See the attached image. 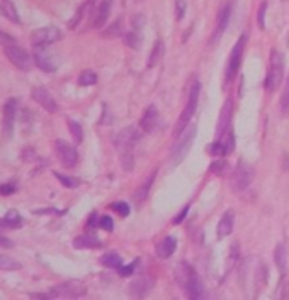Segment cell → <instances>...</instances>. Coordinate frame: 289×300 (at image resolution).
Returning a JSON list of instances; mask_svg holds the SVG:
<instances>
[{
	"label": "cell",
	"instance_id": "cell-1",
	"mask_svg": "<svg viewBox=\"0 0 289 300\" xmlns=\"http://www.w3.org/2000/svg\"><path fill=\"white\" fill-rule=\"evenodd\" d=\"M140 131L136 129V127L129 126V127H124V129H121L118 134L114 136V147L118 149L119 153V158H121V166H123V170L126 171H131L135 166V156H133V147L136 142L140 141Z\"/></svg>",
	"mask_w": 289,
	"mask_h": 300
},
{
	"label": "cell",
	"instance_id": "cell-2",
	"mask_svg": "<svg viewBox=\"0 0 289 300\" xmlns=\"http://www.w3.org/2000/svg\"><path fill=\"white\" fill-rule=\"evenodd\" d=\"M199 94H201V83L197 80L192 81L191 85V92H189V100H187V104L184 107V110H182V114L179 117V121H177V124L174 127V136L179 137L182 132H184L186 126L189 124L192 115H194V112L197 109V102H199Z\"/></svg>",
	"mask_w": 289,
	"mask_h": 300
},
{
	"label": "cell",
	"instance_id": "cell-3",
	"mask_svg": "<svg viewBox=\"0 0 289 300\" xmlns=\"http://www.w3.org/2000/svg\"><path fill=\"white\" fill-rule=\"evenodd\" d=\"M284 80V56L277 49L271 51V66L266 76V90L274 94Z\"/></svg>",
	"mask_w": 289,
	"mask_h": 300
},
{
	"label": "cell",
	"instance_id": "cell-4",
	"mask_svg": "<svg viewBox=\"0 0 289 300\" xmlns=\"http://www.w3.org/2000/svg\"><path fill=\"white\" fill-rule=\"evenodd\" d=\"M87 293V287L84 282L78 280H70L53 287L48 292V298H80Z\"/></svg>",
	"mask_w": 289,
	"mask_h": 300
},
{
	"label": "cell",
	"instance_id": "cell-5",
	"mask_svg": "<svg viewBox=\"0 0 289 300\" xmlns=\"http://www.w3.org/2000/svg\"><path fill=\"white\" fill-rule=\"evenodd\" d=\"M253 178H255V171H253V168L250 165H247V163L240 161L237 165L235 171H233V175H231V188L235 192H243L245 188L250 187Z\"/></svg>",
	"mask_w": 289,
	"mask_h": 300
},
{
	"label": "cell",
	"instance_id": "cell-6",
	"mask_svg": "<svg viewBox=\"0 0 289 300\" xmlns=\"http://www.w3.org/2000/svg\"><path fill=\"white\" fill-rule=\"evenodd\" d=\"M196 132H197V127L196 126H191L189 131L186 132V134H180L179 137V142L174 146V149H172V165L177 166L179 163H182V160L187 156V153H189L192 142L196 139Z\"/></svg>",
	"mask_w": 289,
	"mask_h": 300
},
{
	"label": "cell",
	"instance_id": "cell-7",
	"mask_svg": "<svg viewBox=\"0 0 289 300\" xmlns=\"http://www.w3.org/2000/svg\"><path fill=\"white\" fill-rule=\"evenodd\" d=\"M55 155L60 160V163L65 168H75L78 163V153L75 149V146H72L70 142L63 139L55 141Z\"/></svg>",
	"mask_w": 289,
	"mask_h": 300
},
{
	"label": "cell",
	"instance_id": "cell-8",
	"mask_svg": "<svg viewBox=\"0 0 289 300\" xmlns=\"http://www.w3.org/2000/svg\"><path fill=\"white\" fill-rule=\"evenodd\" d=\"M245 41H247V36L242 34L240 38H238L237 44L233 46L231 49V56H230V61H228V68H226V81L225 83H230V81L235 78V75L238 73V70H240V65H242V58H243V51H245Z\"/></svg>",
	"mask_w": 289,
	"mask_h": 300
},
{
	"label": "cell",
	"instance_id": "cell-9",
	"mask_svg": "<svg viewBox=\"0 0 289 300\" xmlns=\"http://www.w3.org/2000/svg\"><path fill=\"white\" fill-rule=\"evenodd\" d=\"M4 53H6L9 61H11V63L16 66V68L22 70V71H28L29 68H31V56H29V53L24 48L9 44V46H6Z\"/></svg>",
	"mask_w": 289,
	"mask_h": 300
},
{
	"label": "cell",
	"instance_id": "cell-10",
	"mask_svg": "<svg viewBox=\"0 0 289 300\" xmlns=\"http://www.w3.org/2000/svg\"><path fill=\"white\" fill-rule=\"evenodd\" d=\"M60 38H62V33H60V29L55 27V25H48V27H41V29L34 31L33 36H31V41H33L34 48H36V46L46 48V46L53 44L55 41H58Z\"/></svg>",
	"mask_w": 289,
	"mask_h": 300
},
{
	"label": "cell",
	"instance_id": "cell-11",
	"mask_svg": "<svg viewBox=\"0 0 289 300\" xmlns=\"http://www.w3.org/2000/svg\"><path fill=\"white\" fill-rule=\"evenodd\" d=\"M231 117H233V100L226 99L225 104H223V109L220 112V117H218V126H216V137L218 139H221V137L230 131Z\"/></svg>",
	"mask_w": 289,
	"mask_h": 300
},
{
	"label": "cell",
	"instance_id": "cell-12",
	"mask_svg": "<svg viewBox=\"0 0 289 300\" xmlns=\"http://www.w3.org/2000/svg\"><path fill=\"white\" fill-rule=\"evenodd\" d=\"M160 127V114L155 105H148L140 119V129L143 132H155Z\"/></svg>",
	"mask_w": 289,
	"mask_h": 300
},
{
	"label": "cell",
	"instance_id": "cell-13",
	"mask_svg": "<svg viewBox=\"0 0 289 300\" xmlns=\"http://www.w3.org/2000/svg\"><path fill=\"white\" fill-rule=\"evenodd\" d=\"M31 97L34 100L38 102L39 105L43 107L46 112H51V114H55V112L58 110V104L57 100L53 99V95L49 94V92L46 88H43V86H36V88L31 90Z\"/></svg>",
	"mask_w": 289,
	"mask_h": 300
},
{
	"label": "cell",
	"instance_id": "cell-14",
	"mask_svg": "<svg viewBox=\"0 0 289 300\" xmlns=\"http://www.w3.org/2000/svg\"><path fill=\"white\" fill-rule=\"evenodd\" d=\"M230 15H231V4L228 2V4L223 5V7L220 9V12H218L216 29L211 36V44H215L216 41L223 36V33L226 31V25H228V22H230Z\"/></svg>",
	"mask_w": 289,
	"mask_h": 300
},
{
	"label": "cell",
	"instance_id": "cell-15",
	"mask_svg": "<svg viewBox=\"0 0 289 300\" xmlns=\"http://www.w3.org/2000/svg\"><path fill=\"white\" fill-rule=\"evenodd\" d=\"M34 61H36V65L39 68L43 71H48V73H53V71L57 70V63H55L53 56L44 48H41V46H36V48H34Z\"/></svg>",
	"mask_w": 289,
	"mask_h": 300
},
{
	"label": "cell",
	"instance_id": "cell-16",
	"mask_svg": "<svg viewBox=\"0 0 289 300\" xmlns=\"http://www.w3.org/2000/svg\"><path fill=\"white\" fill-rule=\"evenodd\" d=\"M16 112H17V100L11 99L4 107V131L6 136L11 137L14 131V119H16Z\"/></svg>",
	"mask_w": 289,
	"mask_h": 300
},
{
	"label": "cell",
	"instance_id": "cell-17",
	"mask_svg": "<svg viewBox=\"0 0 289 300\" xmlns=\"http://www.w3.org/2000/svg\"><path fill=\"white\" fill-rule=\"evenodd\" d=\"M151 288H153V280L145 275V277H140L138 280H135V282L131 283L129 293L133 295V297H145Z\"/></svg>",
	"mask_w": 289,
	"mask_h": 300
},
{
	"label": "cell",
	"instance_id": "cell-18",
	"mask_svg": "<svg viewBox=\"0 0 289 300\" xmlns=\"http://www.w3.org/2000/svg\"><path fill=\"white\" fill-rule=\"evenodd\" d=\"M184 292L189 298H196L199 300L204 297V287H202V282L201 278L197 277V273H194L191 277V280L187 282V285L184 287Z\"/></svg>",
	"mask_w": 289,
	"mask_h": 300
},
{
	"label": "cell",
	"instance_id": "cell-19",
	"mask_svg": "<svg viewBox=\"0 0 289 300\" xmlns=\"http://www.w3.org/2000/svg\"><path fill=\"white\" fill-rule=\"evenodd\" d=\"M233 224H235V214H233V211H226L223 214V217L220 219V222H218V227H216L218 237L221 239V237L230 236L233 231Z\"/></svg>",
	"mask_w": 289,
	"mask_h": 300
},
{
	"label": "cell",
	"instance_id": "cell-20",
	"mask_svg": "<svg viewBox=\"0 0 289 300\" xmlns=\"http://www.w3.org/2000/svg\"><path fill=\"white\" fill-rule=\"evenodd\" d=\"M111 7H113V0H102V2L99 4V7H97V10H95V15H94V22H92L94 27L99 29L108 22Z\"/></svg>",
	"mask_w": 289,
	"mask_h": 300
},
{
	"label": "cell",
	"instance_id": "cell-21",
	"mask_svg": "<svg viewBox=\"0 0 289 300\" xmlns=\"http://www.w3.org/2000/svg\"><path fill=\"white\" fill-rule=\"evenodd\" d=\"M73 246L77 249H97L102 246V243H100V239L97 236H94V234H84V236L75 237Z\"/></svg>",
	"mask_w": 289,
	"mask_h": 300
},
{
	"label": "cell",
	"instance_id": "cell-22",
	"mask_svg": "<svg viewBox=\"0 0 289 300\" xmlns=\"http://www.w3.org/2000/svg\"><path fill=\"white\" fill-rule=\"evenodd\" d=\"M175 248H177V241H175V237L167 236V237L162 239V241H160L159 244H156V254H159V258H162V259L170 258L172 254H174Z\"/></svg>",
	"mask_w": 289,
	"mask_h": 300
},
{
	"label": "cell",
	"instance_id": "cell-23",
	"mask_svg": "<svg viewBox=\"0 0 289 300\" xmlns=\"http://www.w3.org/2000/svg\"><path fill=\"white\" fill-rule=\"evenodd\" d=\"M196 272H194V268L191 266V264H187V263H184L182 261L179 266L175 268V280H177V283L180 285L182 287V290H184V287L187 285V282L191 280V277L194 275Z\"/></svg>",
	"mask_w": 289,
	"mask_h": 300
},
{
	"label": "cell",
	"instance_id": "cell-24",
	"mask_svg": "<svg viewBox=\"0 0 289 300\" xmlns=\"http://www.w3.org/2000/svg\"><path fill=\"white\" fill-rule=\"evenodd\" d=\"M156 173H159V170H156V168H155V170L151 171L150 175H148V178H146V180H145L143 185H141V187L138 188V192H136L135 195H133V198H135V200L138 202V203H141V202H145V200H146V197H148L150 188H151V185H153V182H155Z\"/></svg>",
	"mask_w": 289,
	"mask_h": 300
},
{
	"label": "cell",
	"instance_id": "cell-25",
	"mask_svg": "<svg viewBox=\"0 0 289 300\" xmlns=\"http://www.w3.org/2000/svg\"><path fill=\"white\" fill-rule=\"evenodd\" d=\"M274 263H276L277 269L281 273L286 272V266H287V249L284 246L282 243H279L276 249H274Z\"/></svg>",
	"mask_w": 289,
	"mask_h": 300
},
{
	"label": "cell",
	"instance_id": "cell-26",
	"mask_svg": "<svg viewBox=\"0 0 289 300\" xmlns=\"http://www.w3.org/2000/svg\"><path fill=\"white\" fill-rule=\"evenodd\" d=\"M164 54H165V44H164V41L156 39V43L153 46V49H151L150 58H148V68H155V66L159 65L162 59H164Z\"/></svg>",
	"mask_w": 289,
	"mask_h": 300
},
{
	"label": "cell",
	"instance_id": "cell-27",
	"mask_svg": "<svg viewBox=\"0 0 289 300\" xmlns=\"http://www.w3.org/2000/svg\"><path fill=\"white\" fill-rule=\"evenodd\" d=\"M100 263H102L104 266L114 268V269H119L121 266H123V259H121V256H119L118 253H108V254H104V256L100 258Z\"/></svg>",
	"mask_w": 289,
	"mask_h": 300
},
{
	"label": "cell",
	"instance_id": "cell-28",
	"mask_svg": "<svg viewBox=\"0 0 289 300\" xmlns=\"http://www.w3.org/2000/svg\"><path fill=\"white\" fill-rule=\"evenodd\" d=\"M68 129H70V134L73 136V141L80 144V142L84 141V129L82 126L78 124L77 121H68Z\"/></svg>",
	"mask_w": 289,
	"mask_h": 300
},
{
	"label": "cell",
	"instance_id": "cell-29",
	"mask_svg": "<svg viewBox=\"0 0 289 300\" xmlns=\"http://www.w3.org/2000/svg\"><path fill=\"white\" fill-rule=\"evenodd\" d=\"M4 222H6V227H19L22 224V217L19 216L17 211H9L4 216Z\"/></svg>",
	"mask_w": 289,
	"mask_h": 300
},
{
	"label": "cell",
	"instance_id": "cell-30",
	"mask_svg": "<svg viewBox=\"0 0 289 300\" xmlns=\"http://www.w3.org/2000/svg\"><path fill=\"white\" fill-rule=\"evenodd\" d=\"M2 9H4V15H6L7 19H11L12 22H19V15H17L16 7H14L12 0H4Z\"/></svg>",
	"mask_w": 289,
	"mask_h": 300
},
{
	"label": "cell",
	"instance_id": "cell-31",
	"mask_svg": "<svg viewBox=\"0 0 289 300\" xmlns=\"http://www.w3.org/2000/svg\"><path fill=\"white\" fill-rule=\"evenodd\" d=\"M22 264L17 261V259L14 258H9L6 254H0V269H9V272H12V269H19Z\"/></svg>",
	"mask_w": 289,
	"mask_h": 300
},
{
	"label": "cell",
	"instance_id": "cell-32",
	"mask_svg": "<svg viewBox=\"0 0 289 300\" xmlns=\"http://www.w3.org/2000/svg\"><path fill=\"white\" fill-rule=\"evenodd\" d=\"M97 83V75L94 73V71H90V70H85L80 73L78 76V85H82V86H90V85H95Z\"/></svg>",
	"mask_w": 289,
	"mask_h": 300
},
{
	"label": "cell",
	"instance_id": "cell-33",
	"mask_svg": "<svg viewBox=\"0 0 289 300\" xmlns=\"http://www.w3.org/2000/svg\"><path fill=\"white\" fill-rule=\"evenodd\" d=\"M55 176H57L58 182L62 183L63 187H67V188H77V187L80 185V180H77V178H73V176L63 175V173L55 171Z\"/></svg>",
	"mask_w": 289,
	"mask_h": 300
},
{
	"label": "cell",
	"instance_id": "cell-34",
	"mask_svg": "<svg viewBox=\"0 0 289 300\" xmlns=\"http://www.w3.org/2000/svg\"><path fill=\"white\" fill-rule=\"evenodd\" d=\"M140 36H138V31H131V33H126L124 34V44L129 46V48L133 49H138L141 43H140Z\"/></svg>",
	"mask_w": 289,
	"mask_h": 300
},
{
	"label": "cell",
	"instance_id": "cell-35",
	"mask_svg": "<svg viewBox=\"0 0 289 300\" xmlns=\"http://www.w3.org/2000/svg\"><path fill=\"white\" fill-rule=\"evenodd\" d=\"M220 141L223 142V146H225V155H230L233 151V147H235V134H233L231 131H228Z\"/></svg>",
	"mask_w": 289,
	"mask_h": 300
},
{
	"label": "cell",
	"instance_id": "cell-36",
	"mask_svg": "<svg viewBox=\"0 0 289 300\" xmlns=\"http://www.w3.org/2000/svg\"><path fill=\"white\" fill-rule=\"evenodd\" d=\"M226 170H228V163L225 160H215L209 166V171L215 173V175H225Z\"/></svg>",
	"mask_w": 289,
	"mask_h": 300
},
{
	"label": "cell",
	"instance_id": "cell-37",
	"mask_svg": "<svg viewBox=\"0 0 289 300\" xmlns=\"http://www.w3.org/2000/svg\"><path fill=\"white\" fill-rule=\"evenodd\" d=\"M281 114L289 115V80H287L286 88H284L282 95H281Z\"/></svg>",
	"mask_w": 289,
	"mask_h": 300
},
{
	"label": "cell",
	"instance_id": "cell-38",
	"mask_svg": "<svg viewBox=\"0 0 289 300\" xmlns=\"http://www.w3.org/2000/svg\"><path fill=\"white\" fill-rule=\"evenodd\" d=\"M207 153H209L211 156H223L225 155V146H223V142L218 139L207 146Z\"/></svg>",
	"mask_w": 289,
	"mask_h": 300
},
{
	"label": "cell",
	"instance_id": "cell-39",
	"mask_svg": "<svg viewBox=\"0 0 289 300\" xmlns=\"http://www.w3.org/2000/svg\"><path fill=\"white\" fill-rule=\"evenodd\" d=\"M111 208H113L114 212H118L121 217H126V216H129V205L126 202H114V203H111Z\"/></svg>",
	"mask_w": 289,
	"mask_h": 300
},
{
	"label": "cell",
	"instance_id": "cell-40",
	"mask_svg": "<svg viewBox=\"0 0 289 300\" xmlns=\"http://www.w3.org/2000/svg\"><path fill=\"white\" fill-rule=\"evenodd\" d=\"M186 9H187V2H186V0H175V19L177 20L184 19Z\"/></svg>",
	"mask_w": 289,
	"mask_h": 300
},
{
	"label": "cell",
	"instance_id": "cell-41",
	"mask_svg": "<svg viewBox=\"0 0 289 300\" xmlns=\"http://www.w3.org/2000/svg\"><path fill=\"white\" fill-rule=\"evenodd\" d=\"M266 10H267V2H262L257 12V22L260 25V29H266Z\"/></svg>",
	"mask_w": 289,
	"mask_h": 300
},
{
	"label": "cell",
	"instance_id": "cell-42",
	"mask_svg": "<svg viewBox=\"0 0 289 300\" xmlns=\"http://www.w3.org/2000/svg\"><path fill=\"white\" fill-rule=\"evenodd\" d=\"M99 227H102L104 231H108L111 232L114 229V222H113V219H111L109 216H102L99 219Z\"/></svg>",
	"mask_w": 289,
	"mask_h": 300
},
{
	"label": "cell",
	"instance_id": "cell-43",
	"mask_svg": "<svg viewBox=\"0 0 289 300\" xmlns=\"http://www.w3.org/2000/svg\"><path fill=\"white\" fill-rule=\"evenodd\" d=\"M121 24H123V22H121V19H118L108 31H106L104 36H119L121 33H123V27H121Z\"/></svg>",
	"mask_w": 289,
	"mask_h": 300
},
{
	"label": "cell",
	"instance_id": "cell-44",
	"mask_svg": "<svg viewBox=\"0 0 289 300\" xmlns=\"http://www.w3.org/2000/svg\"><path fill=\"white\" fill-rule=\"evenodd\" d=\"M140 261L138 259H135L133 263L131 264H128V266H121L118 272H119V275L121 277H129V275H133V272H135V268H136V264H138Z\"/></svg>",
	"mask_w": 289,
	"mask_h": 300
},
{
	"label": "cell",
	"instance_id": "cell-45",
	"mask_svg": "<svg viewBox=\"0 0 289 300\" xmlns=\"http://www.w3.org/2000/svg\"><path fill=\"white\" fill-rule=\"evenodd\" d=\"M14 39L11 34H7V33H2L0 31V44H6V46H9V44H14Z\"/></svg>",
	"mask_w": 289,
	"mask_h": 300
},
{
	"label": "cell",
	"instance_id": "cell-46",
	"mask_svg": "<svg viewBox=\"0 0 289 300\" xmlns=\"http://www.w3.org/2000/svg\"><path fill=\"white\" fill-rule=\"evenodd\" d=\"M187 212H189V205H186L184 208H182V212H180V214H177V216H175V219H174V221H172V222H174V224H180V222H182V221H184V219H186Z\"/></svg>",
	"mask_w": 289,
	"mask_h": 300
},
{
	"label": "cell",
	"instance_id": "cell-47",
	"mask_svg": "<svg viewBox=\"0 0 289 300\" xmlns=\"http://www.w3.org/2000/svg\"><path fill=\"white\" fill-rule=\"evenodd\" d=\"M16 192V187H12V185H2L0 187V193L2 195H11V193Z\"/></svg>",
	"mask_w": 289,
	"mask_h": 300
},
{
	"label": "cell",
	"instance_id": "cell-48",
	"mask_svg": "<svg viewBox=\"0 0 289 300\" xmlns=\"http://www.w3.org/2000/svg\"><path fill=\"white\" fill-rule=\"evenodd\" d=\"M14 243L6 236H0V248H12Z\"/></svg>",
	"mask_w": 289,
	"mask_h": 300
},
{
	"label": "cell",
	"instance_id": "cell-49",
	"mask_svg": "<svg viewBox=\"0 0 289 300\" xmlns=\"http://www.w3.org/2000/svg\"><path fill=\"white\" fill-rule=\"evenodd\" d=\"M95 226H99V222H97V216L95 214H92L89 219V227H95Z\"/></svg>",
	"mask_w": 289,
	"mask_h": 300
},
{
	"label": "cell",
	"instance_id": "cell-50",
	"mask_svg": "<svg viewBox=\"0 0 289 300\" xmlns=\"http://www.w3.org/2000/svg\"><path fill=\"white\" fill-rule=\"evenodd\" d=\"M0 14H4V9H2V5H0Z\"/></svg>",
	"mask_w": 289,
	"mask_h": 300
}]
</instances>
